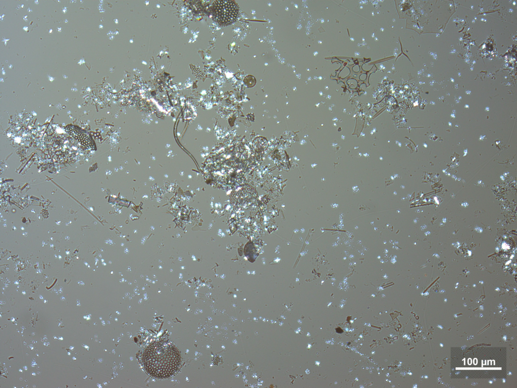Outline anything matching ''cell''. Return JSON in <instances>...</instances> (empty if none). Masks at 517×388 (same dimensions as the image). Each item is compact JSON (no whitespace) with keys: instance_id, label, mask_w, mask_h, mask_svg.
I'll use <instances>...</instances> for the list:
<instances>
[{"instance_id":"1","label":"cell","mask_w":517,"mask_h":388,"mask_svg":"<svg viewBox=\"0 0 517 388\" xmlns=\"http://www.w3.org/2000/svg\"><path fill=\"white\" fill-rule=\"evenodd\" d=\"M141 361L145 370L151 376L165 378L179 369L181 358L178 349L170 342L159 340L150 344L143 351Z\"/></svg>"},{"instance_id":"2","label":"cell","mask_w":517,"mask_h":388,"mask_svg":"<svg viewBox=\"0 0 517 388\" xmlns=\"http://www.w3.org/2000/svg\"><path fill=\"white\" fill-rule=\"evenodd\" d=\"M214 18L216 22L222 26H227L233 23L237 19L239 8L233 1H216L214 6Z\"/></svg>"},{"instance_id":"3","label":"cell","mask_w":517,"mask_h":388,"mask_svg":"<svg viewBox=\"0 0 517 388\" xmlns=\"http://www.w3.org/2000/svg\"><path fill=\"white\" fill-rule=\"evenodd\" d=\"M66 131L83 146L93 149L94 144L93 141L89 135L83 130L71 125L67 127Z\"/></svg>"}]
</instances>
